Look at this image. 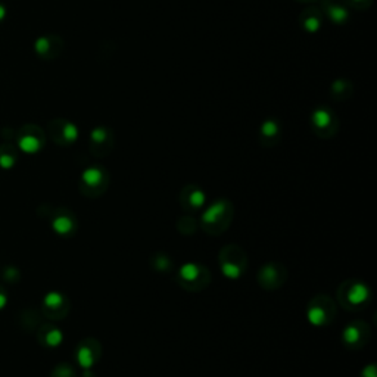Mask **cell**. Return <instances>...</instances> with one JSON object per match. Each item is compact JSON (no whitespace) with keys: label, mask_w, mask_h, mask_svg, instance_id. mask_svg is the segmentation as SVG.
Instances as JSON below:
<instances>
[{"label":"cell","mask_w":377,"mask_h":377,"mask_svg":"<svg viewBox=\"0 0 377 377\" xmlns=\"http://www.w3.org/2000/svg\"><path fill=\"white\" fill-rule=\"evenodd\" d=\"M233 203L227 199H220L217 202H214L212 205L203 212V216L201 218V227L205 233L212 234V236H218V234L227 231L233 220Z\"/></svg>","instance_id":"cell-1"},{"label":"cell","mask_w":377,"mask_h":377,"mask_svg":"<svg viewBox=\"0 0 377 377\" xmlns=\"http://www.w3.org/2000/svg\"><path fill=\"white\" fill-rule=\"evenodd\" d=\"M218 260L221 273L231 280L242 277V274L248 266L247 253H244V251L240 247H238V244H229V247L222 248Z\"/></svg>","instance_id":"cell-2"},{"label":"cell","mask_w":377,"mask_h":377,"mask_svg":"<svg viewBox=\"0 0 377 377\" xmlns=\"http://www.w3.org/2000/svg\"><path fill=\"white\" fill-rule=\"evenodd\" d=\"M338 297L343 308L354 311L364 308L370 302L372 293L369 286H365L363 282L346 280L341 286Z\"/></svg>","instance_id":"cell-3"},{"label":"cell","mask_w":377,"mask_h":377,"mask_svg":"<svg viewBox=\"0 0 377 377\" xmlns=\"http://www.w3.org/2000/svg\"><path fill=\"white\" fill-rule=\"evenodd\" d=\"M311 128L321 139L333 137L339 130V118L328 105H320L311 114Z\"/></svg>","instance_id":"cell-4"},{"label":"cell","mask_w":377,"mask_h":377,"mask_svg":"<svg viewBox=\"0 0 377 377\" xmlns=\"http://www.w3.org/2000/svg\"><path fill=\"white\" fill-rule=\"evenodd\" d=\"M177 280L185 289L198 292V290H203L208 286L211 277H209V271L205 266H202V264L189 262L180 267Z\"/></svg>","instance_id":"cell-5"},{"label":"cell","mask_w":377,"mask_h":377,"mask_svg":"<svg viewBox=\"0 0 377 377\" xmlns=\"http://www.w3.org/2000/svg\"><path fill=\"white\" fill-rule=\"evenodd\" d=\"M18 150L34 155L42 150L46 144V133L36 124H25L15 135Z\"/></svg>","instance_id":"cell-6"},{"label":"cell","mask_w":377,"mask_h":377,"mask_svg":"<svg viewBox=\"0 0 377 377\" xmlns=\"http://www.w3.org/2000/svg\"><path fill=\"white\" fill-rule=\"evenodd\" d=\"M336 317V307L334 302L324 295H319L315 297L307 308V320L317 328H323V325L330 324Z\"/></svg>","instance_id":"cell-7"},{"label":"cell","mask_w":377,"mask_h":377,"mask_svg":"<svg viewBox=\"0 0 377 377\" xmlns=\"http://www.w3.org/2000/svg\"><path fill=\"white\" fill-rule=\"evenodd\" d=\"M108 183H109L108 171L104 167L93 165L83 171L80 186H81V192H83L86 196L93 198V196L102 195V193L106 190Z\"/></svg>","instance_id":"cell-8"},{"label":"cell","mask_w":377,"mask_h":377,"mask_svg":"<svg viewBox=\"0 0 377 377\" xmlns=\"http://www.w3.org/2000/svg\"><path fill=\"white\" fill-rule=\"evenodd\" d=\"M47 135L59 146H71L78 139V128L65 118H56L49 122Z\"/></svg>","instance_id":"cell-9"},{"label":"cell","mask_w":377,"mask_h":377,"mask_svg":"<svg viewBox=\"0 0 377 377\" xmlns=\"http://www.w3.org/2000/svg\"><path fill=\"white\" fill-rule=\"evenodd\" d=\"M89 140H90L89 141L90 152L98 158L108 157L111 154V150L114 149V144H115L114 131L105 126H100L91 130Z\"/></svg>","instance_id":"cell-10"},{"label":"cell","mask_w":377,"mask_h":377,"mask_svg":"<svg viewBox=\"0 0 377 377\" xmlns=\"http://www.w3.org/2000/svg\"><path fill=\"white\" fill-rule=\"evenodd\" d=\"M288 279V271L282 264L269 262L258 271V283L266 290H277L280 289Z\"/></svg>","instance_id":"cell-11"},{"label":"cell","mask_w":377,"mask_h":377,"mask_svg":"<svg viewBox=\"0 0 377 377\" xmlns=\"http://www.w3.org/2000/svg\"><path fill=\"white\" fill-rule=\"evenodd\" d=\"M34 50L40 59L55 60L62 54L64 40L56 34L40 36L34 43Z\"/></svg>","instance_id":"cell-12"},{"label":"cell","mask_w":377,"mask_h":377,"mask_svg":"<svg viewBox=\"0 0 377 377\" xmlns=\"http://www.w3.org/2000/svg\"><path fill=\"white\" fill-rule=\"evenodd\" d=\"M43 312L50 320H62L65 319L69 310L71 302L67 297L59 292H50L43 299Z\"/></svg>","instance_id":"cell-13"},{"label":"cell","mask_w":377,"mask_h":377,"mask_svg":"<svg viewBox=\"0 0 377 377\" xmlns=\"http://www.w3.org/2000/svg\"><path fill=\"white\" fill-rule=\"evenodd\" d=\"M370 339V329L369 325L363 321L350 323L342 332L343 343L351 350H360L369 342Z\"/></svg>","instance_id":"cell-14"},{"label":"cell","mask_w":377,"mask_h":377,"mask_svg":"<svg viewBox=\"0 0 377 377\" xmlns=\"http://www.w3.org/2000/svg\"><path fill=\"white\" fill-rule=\"evenodd\" d=\"M320 11L334 25L348 24L351 16L350 8L343 0H320Z\"/></svg>","instance_id":"cell-15"},{"label":"cell","mask_w":377,"mask_h":377,"mask_svg":"<svg viewBox=\"0 0 377 377\" xmlns=\"http://www.w3.org/2000/svg\"><path fill=\"white\" fill-rule=\"evenodd\" d=\"M282 136H283V127H282V122L277 118L270 117L261 122L260 130H258V139H260V144L264 148L276 146L282 140Z\"/></svg>","instance_id":"cell-16"},{"label":"cell","mask_w":377,"mask_h":377,"mask_svg":"<svg viewBox=\"0 0 377 377\" xmlns=\"http://www.w3.org/2000/svg\"><path fill=\"white\" fill-rule=\"evenodd\" d=\"M100 354L102 348L99 342L93 338H89L78 345L76 356L78 364L83 367L84 370H89L90 367H93L98 363V360L100 358Z\"/></svg>","instance_id":"cell-17"},{"label":"cell","mask_w":377,"mask_h":377,"mask_svg":"<svg viewBox=\"0 0 377 377\" xmlns=\"http://www.w3.org/2000/svg\"><path fill=\"white\" fill-rule=\"evenodd\" d=\"M52 229L55 233L60 234V236H71L77 230V220L74 214H71L68 209L60 208L56 211L55 216H52Z\"/></svg>","instance_id":"cell-18"},{"label":"cell","mask_w":377,"mask_h":377,"mask_svg":"<svg viewBox=\"0 0 377 377\" xmlns=\"http://www.w3.org/2000/svg\"><path fill=\"white\" fill-rule=\"evenodd\" d=\"M298 21H299V27L304 30L305 33L315 34L321 30L324 16L319 8L310 6L307 9H304V11L299 14Z\"/></svg>","instance_id":"cell-19"},{"label":"cell","mask_w":377,"mask_h":377,"mask_svg":"<svg viewBox=\"0 0 377 377\" xmlns=\"http://www.w3.org/2000/svg\"><path fill=\"white\" fill-rule=\"evenodd\" d=\"M205 193L195 185H187L183 187L180 193V203L181 207L189 211H196L205 205Z\"/></svg>","instance_id":"cell-20"},{"label":"cell","mask_w":377,"mask_h":377,"mask_svg":"<svg viewBox=\"0 0 377 377\" xmlns=\"http://www.w3.org/2000/svg\"><path fill=\"white\" fill-rule=\"evenodd\" d=\"M37 339L42 343L45 348H58V346L64 341V333L52 324H42V328L38 329Z\"/></svg>","instance_id":"cell-21"},{"label":"cell","mask_w":377,"mask_h":377,"mask_svg":"<svg viewBox=\"0 0 377 377\" xmlns=\"http://www.w3.org/2000/svg\"><path fill=\"white\" fill-rule=\"evenodd\" d=\"M354 95L352 81L346 78H336L330 84V96L333 100L343 102L348 100Z\"/></svg>","instance_id":"cell-22"},{"label":"cell","mask_w":377,"mask_h":377,"mask_svg":"<svg viewBox=\"0 0 377 377\" xmlns=\"http://www.w3.org/2000/svg\"><path fill=\"white\" fill-rule=\"evenodd\" d=\"M18 162V148L9 141L0 145V168L12 170Z\"/></svg>","instance_id":"cell-23"},{"label":"cell","mask_w":377,"mask_h":377,"mask_svg":"<svg viewBox=\"0 0 377 377\" xmlns=\"http://www.w3.org/2000/svg\"><path fill=\"white\" fill-rule=\"evenodd\" d=\"M152 264H154V269L161 273H170L172 270V261L167 253H155L152 257Z\"/></svg>","instance_id":"cell-24"},{"label":"cell","mask_w":377,"mask_h":377,"mask_svg":"<svg viewBox=\"0 0 377 377\" xmlns=\"http://www.w3.org/2000/svg\"><path fill=\"white\" fill-rule=\"evenodd\" d=\"M50 377H77V374L69 364H59L58 367H55Z\"/></svg>","instance_id":"cell-25"},{"label":"cell","mask_w":377,"mask_h":377,"mask_svg":"<svg viewBox=\"0 0 377 377\" xmlns=\"http://www.w3.org/2000/svg\"><path fill=\"white\" fill-rule=\"evenodd\" d=\"M350 9H355V11H367L373 5V0H343Z\"/></svg>","instance_id":"cell-26"},{"label":"cell","mask_w":377,"mask_h":377,"mask_svg":"<svg viewBox=\"0 0 377 377\" xmlns=\"http://www.w3.org/2000/svg\"><path fill=\"white\" fill-rule=\"evenodd\" d=\"M181 220L186 222V226H181V224H177V229H179L180 233H183V234H192V233H195L196 226H198L195 220H193L192 217H181Z\"/></svg>","instance_id":"cell-27"},{"label":"cell","mask_w":377,"mask_h":377,"mask_svg":"<svg viewBox=\"0 0 377 377\" xmlns=\"http://www.w3.org/2000/svg\"><path fill=\"white\" fill-rule=\"evenodd\" d=\"M3 279L9 283H16L19 280V271L16 267L9 266L8 269H5L3 271Z\"/></svg>","instance_id":"cell-28"},{"label":"cell","mask_w":377,"mask_h":377,"mask_svg":"<svg viewBox=\"0 0 377 377\" xmlns=\"http://www.w3.org/2000/svg\"><path fill=\"white\" fill-rule=\"evenodd\" d=\"M8 305V292L3 286H0V311Z\"/></svg>","instance_id":"cell-29"},{"label":"cell","mask_w":377,"mask_h":377,"mask_svg":"<svg viewBox=\"0 0 377 377\" xmlns=\"http://www.w3.org/2000/svg\"><path fill=\"white\" fill-rule=\"evenodd\" d=\"M361 377H376V367L374 365L365 367V369L363 370Z\"/></svg>","instance_id":"cell-30"},{"label":"cell","mask_w":377,"mask_h":377,"mask_svg":"<svg viewBox=\"0 0 377 377\" xmlns=\"http://www.w3.org/2000/svg\"><path fill=\"white\" fill-rule=\"evenodd\" d=\"M6 8L3 3H0V24H2L5 21V18H6Z\"/></svg>","instance_id":"cell-31"},{"label":"cell","mask_w":377,"mask_h":377,"mask_svg":"<svg viewBox=\"0 0 377 377\" xmlns=\"http://www.w3.org/2000/svg\"><path fill=\"white\" fill-rule=\"evenodd\" d=\"M297 2H301V3H315V2H320V0H297Z\"/></svg>","instance_id":"cell-32"}]
</instances>
